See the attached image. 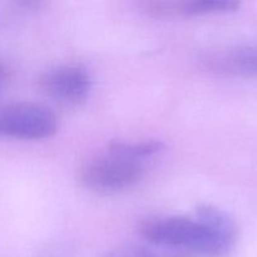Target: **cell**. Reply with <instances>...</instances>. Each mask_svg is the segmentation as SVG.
Listing matches in <instances>:
<instances>
[{"label":"cell","mask_w":257,"mask_h":257,"mask_svg":"<svg viewBox=\"0 0 257 257\" xmlns=\"http://www.w3.org/2000/svg\"><path fill=\"white\" fill-rule=\"evenodd\" d=\"M240 4L231 0H195L182 3H156L151 12L160 17H206L233 13Z\"/></svg>","instance_id":"8992f818"},{"label":"cell","mask_w":257,"mask_h":257,"mask_svg":"<svg viewBox=\"0 0 257 257\" xmlns=\"http://www.w3.org/2000/svg\"><path fill=\"white\" fill-rule=\"evenodd\" d=\"M202 62L207 69L218 74L257 77V43L211 50Z\"/></svg>","instance_id":"5b68a950"},{"label":"cell","mask_w":257,"mask_h":257,"mask_svg":"<svg viewBox=\"0 0 257 257\" xmlns=\"http://www.w3.org/2000/svg\"><path fill=\"white\" fill-rule=\"evenodd\" d=\"M57 131V117L42 104L15 103L0 109V137L44 140Z\"/></svg>","instance_id":"3957f363"},{"label":"cell","mask_w":257,"mask_h":257,"mask_svg":"<svg viewBox=\"0 0 257 257\" xmlns=\"http://www.w3.org/2000/svg\"><path fill=\"white\" fill-rule=\"evenodd\" d=\"M140 233L148 243L203 257H223L237 241V226L226 211L201 205L195 217L163 216L142 222Z\"/></svg>","instance_id":"6da1fadb"},{"label":"cell","mask_w":257,"mask_h":257,"mask_svg":"<svg viewBox=\"0 0 257 257\" xmlns=\"http://www.w3.org/2000/svg\"><path fill=\"white\" fill-rule=\"evenodd\" d=\"M100 257H192V255L186 251L165 247V246H145L131 243V245L118 246Z\"/></svg>","instance_id":"52a82bcc"},{"label":"cell","mask_w":257,"mask_h":257,"mask_svg":"<svg viewBox=\"0 0 257 257\" xmlns=\"http://www.w3.org/2000/svg\"><path fill=\"white\" fill-rule=\"evenodd\" d=\"M3 79H4V67L0 64V84H2Z\"/></svg>","instance_id":"ba28073f"},{"label":"cell","mask_w":257,"mask_h":257,"mask_svg":"<svg viewBox=\"0 0 257 257\" xmlns=\"http://www.w3.org/2000/svg\"><path fill=\"white\" fill-rule=\"evenodd\" d=\"M143 172V161L108 147L105 155L89 161L80 168L79 182L83 187L94 192H118L135 186L142 178Z\"/></svg>","instance_id":"7a4b0ae2"},{"label":"cell","mask_w":257,"mask_h":257,"mask_svg":"<svg viewBox=\"0 0 257 257\" xmlns=\"http://www.w3.org/2000/svg\"><path fill=\"white\" fill-rule=\"evenodd\" d=\"M39 87L54 102L72 107L87 99L92 89V78L83 65L65 63L45 70L39 78Z\"/></svg>","instance_id":"277c9868"}]
</instances>
